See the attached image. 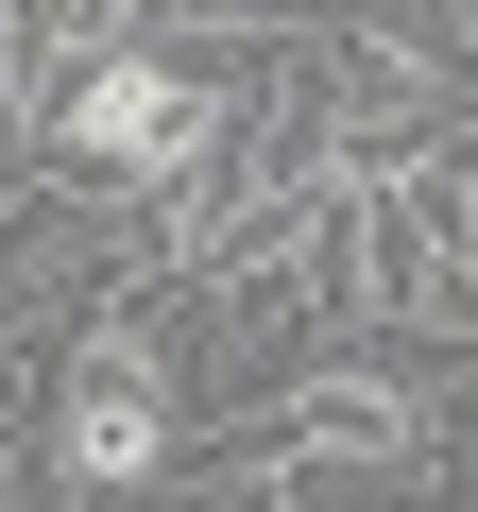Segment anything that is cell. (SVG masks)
I'll use <instances>...</instances> for the list:
<instances>
[{
    "instance_id": "1",
    "label": "cell",
    "mask_w": 478,
    "mask_h": 512,
    "mask_svg": "<svg viewBox=\"0 0 478 512\" xmlns=\"http://www.w3.org/2000/svg\"><path fill=\"white\" fill-rule=\"evenodd\" d=\"M205 461L257 495V512H308L325 478H410V461H427V393L376 376V359H325V376H291L274 410H239Z\"/></svg>"
},
{
    "instance_id": "2",
    "label": "cell",
    "mask_w": 478,
    "mask_h": 512,
    "mask_svg": "<svg viewBox=\"0 0 478 512\" xmlns=\"http://www.w3.org/2000/svg\"><path fill=\"white\" fill-rule=\"evenodd\" d=\"M35 461H52V495H154V478L188 461V393H171V342H154V308H103V325L69 342Z\"/></svg>"
},
{
    "instance_id": "3",
    "label": "cell",
    "mask_w": 478,
    "mask_h": 512,
    "mask_svg": "<svg viewBox=\"0 0 478 512\" xmlns=\"http://www.w3.org/2000/svg\"><path fill=\"white\" fill-rule=\"evenodd\" d=\"M427 291H444V325H478V154L461 137L427 154Z\"/></svg>"
}]
</instances>
